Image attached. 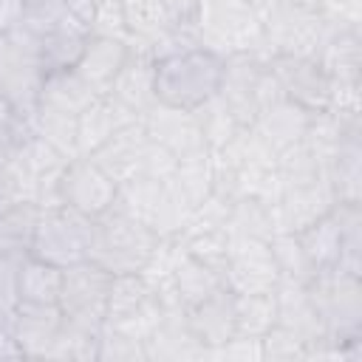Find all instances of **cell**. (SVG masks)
Instances as JSON below:
<instances>
[{
  "instance_id": "cell-1",
  "label": "cell",
  "mask_w": 362,
  "mask_h": 362,
  "mask_svg": "<svg viewBox=\"0 0 362 362\" xmlns=\"http://www.w3.org/2000/svg\"><path fill=\"white\" fill-rule=\"evenodd\" d=\"M223 57L195 45L156 59V99L170 107L195 110L218 93Z\"/></svg>"
},
{
  "instance_id": "cell-2",
  "label": "cell",
  "mask_w": 362,
  "mask_h": 362,
  "mask_svg": "<svg viewBox=\"0 0 362 362\" xmlns=\"http://www.w3.org/2000/svg\"><path fill=\"white\" fill-rule=\"evenodd\" d=\"M195 28L201 45L212 48L221 57L229 54L266 57L257 0H198Z\"/></svg>"
},
{
  "instance_id": "cell-3",
  "label": "cell",
  "mask_w": 362,
  "mask_h": 362,
  "mask_svg": "<svg viewBox=\"0 0 362 362\" xmlns=\"http://www.w3.org/2000/svg\"><path fill=\"white\" fill-rule=\"evenodd\" d=\"M158 240L161 238L150 226H144L141 221H136L133 215H127L113 204V209H107L93 221L88 257L102 269H107L110 274H130V272H141Z\"/></svg>"
},
{
  "instance_id": "cell-4",
  "label": "cell",
  "mask_w": 362,
  "mask_h": 362,
  "mask_svg": "<svg viewBox=\"0 0 362 362\" xmlns=\"http://www.w3.org/2000/svg\"><path fill=\"white\" fill-rule=\"evenodd\" d=\"M116 206L133 215L136 221H141L144 226H150L158 238H175L192 215V204L184 198V192L175 187L173 178L158 181V178L136 175L119 184Z\"/></svg>"
},
{
  "instance_id": "cell-5",
  "label": "cell",
  "mask_w": 362,
  "mask_h": 362,
  "mask_svg": "<svg viewBox=\"0 0 362 362\" xmlns=\"http://www.w3.org/2000/svg\"><path fill=\"white\" fill-rule=\"evenodd\" d=\"M93 235V218L71 209V206H45L40 209L37 226L28 240V252L51 266H74L88 260Z\"/></svg>"
},
{
  "instance_id": "cell-6",
  "label": "cell",
  "mask_w": 362,
  "mask_h": 362,
  "mask_svg": "<svg viewBox=\"0 0 362 362\" xmlns=\"http://www.w3.org/2000/svg\"><path fill=\"white\" fill-rule=\"evenodd\" d=\"M311 303L331 339H348L362 334V277L331 269L314 274L308 283Z\"/></svg>"
},
{
  "instance_id": "cell-7",
  "label": "cell",
  "mask_w": 362,
  "mask_h": 362,
  "mask_svg": "<svg viewBox=\"0 0 362 362\" xmlns=\"http://www.w3.org/2000/svg\"><path fill=\"white\" fill-rule=\"evenodd\" d=\"M113 274L102 269L99 263L79 260L74 266L62 269V288H59V311L65 320L88 325V328H102L105 325V303H107V288H110Z\"/></svg>"
},
{
  "instance_id": "cell-8",
  "label": "cell",
  "mask_w": 362,
  "mask_h": 362,
  "mask_svg": "<svg viewBox=\"0 0 362 362\" xmlns=\"http://www.w3.org/2000/svg\"><path fill=\"white\" fill-rule=\"evenodd\" d=\"M280 283L277 263L272 257L269 240L249 235H229L223 286L232 294H269Z\"/></svg>"
},
{
  "instance_id": "cell-9",
  "label": "cell",
  "mask_w": 362,
  "mask_h": 362,
  "mask_svg": "<svg viewBox=\"0 0 362 362\" xmlns=\"http://www.w3.org/2000/svg\"><path fill=\"white\" fill-rule=\"evenodd\" d=\"M116 195H119V184L90 156L71 158L59 175V204L93 221L107 209H113Z\"/></svg>"
},
{
  "instance_id": "cell-10",
  "label": "cell",
  "mask_w": 362,
  "mask_h": 362,
  "mask_svg": "<svg viewBox=\"0 0 362 362\" xmlns=\"http://www.w3.org/2000/svg\"><path fill=\"white\" fill-rule=\"evenodd\" d=\"M266 65L274 74L286 99L297 102L308 113L328 110V105H331V79L314 57L274 54V57L266 59Z\"/></svg>"
},
{
  "instance_id": "cell-11",
  "label": "cell",
  "mask_w": 362,
  "mask_h": 362,
  "mask_svg": "<svg viewBox=\"0 0 362 362\" xmlns=\"http://www.w3.org/2000/svg\"><path fill=\"white\" fill-rule=\"evenodd\" d=\"M266 71V57L260 54H229L223 57L218 96L229 105L243 127H252L257 116V85Z\"/></svg>"
},
{
  "instance_id": "cell-12",
  "label": "cell",
  "mask_w": 362,
  "mask_h": 362,
  "mask_svg": "<svg viewBox=\"0 0 362 362\" xmlns=\"http://www.w3.org/2000/svg\"><path fill=\"white\" fill-rule=\"evenodd\" d=\"M334 204H337V195L331 189L328 175L286 187V189H280V195L274 201L277 232H300L308 223H314L317 218L328 215L334 209Z\"/></svg>"
},
{
  "instance_id": "cell-13",
  "label": "cell",
  "mask_w": 362,
  "mask_h": 362,
  "mask_svg": "<svg viewBox=\"0 0 362 362\" xmlns=\"http://www.w3.org/2000/svg\"><path fill=\"white\" fill-rule=\"evenodd\" d=\"M141 124H144V133L156 144L167 147L175 158H187V156H195L201 150H209L192 110H181V107H170V105L156 102L150 110L141 113Z\"/></svg>"
},
{
  "instance_id": "cell-14",
  "label": "cell",
  "mask_w": 362,
  "mask_h": 362,
  "mask_svg": "<svg viewBox=\"0 0 362 362\" xmlns=\"http://www.w3.org/2000/svg\"><path fill=\"white\" fill-rule=\"evenodd\" d=\"M107 93L119 99L127 110H133L139 119L144 110H150L158 102L156 99V57L147 42L130 45V57L124 59Z\"/></svg>"
},
{
  "instance_id": "cell-15",
  "label": "cell",
  "mask_w": 362,
  "mask_h": 362,
  "mask_svg": "<svg viewBox=\"0 0 362 362\" xmlns=\"http://www.w3.org/2000/svg\"><path fill=\"white\" fill-rule=\"evenodd\" d=\"M59 305L45 303H17V308L8 314V325L14 331L17 345L23 348V359H45L59 325H62Z\"/></svg>"
},
{
  "instance_id": "cell-16",
  "label": "cell",
  "mask_w": 362,
  "mask_h": 362,
  "mask_svg": "<svg viewBox=\"0 0 362 362\" xmlns=\"http://www.w3.org/2000/svg\"><path fill=\"white\" fill-rule=\"evenodd\" d=\"M147 362H181V359H204V345L195 337L187 308H161V322L153 337L144 342Z\"/></svg>"
},
{
  "instance_id": "cell-17",
  "label": "cell",
  "mask_w": 362,
  "mask_h": 362,
  "mask_svg": "<svg viewBox=\"0 0 362 362\" xmlns=\"http://www.w3.org/2000/svg\"><path fill=\"white\" fill-rule=\"evenodd\" d=\"M144 147H147V133H144L141 119H136V122L119 127L102 147H96V150L90 153V158H93L116 184H124V181H130V178L139 175Z\"/></svg>"
},
{
  "instance_id": "cell-18",
  "label": "cell",
  "mask_w": 362,
  "mask_h": 362,
  "mask_svg": "<svg viewBox=\"0 0 362 362\" xmlns=\"http://www.w3.org/2000/svg\"><path fill=\"white\" fill-rule=\"evenodd\" d=\"M136 119L139 116L133 110H127L119 99H113L110 93H99L82 113H76V150H79V156H90L119 127H124Z\"/></svg>"
},
{
  "instance_id": "cell-19",
  "label": "cell",
  "mask_w": 362,
  "mask_h": 362,
  "mask_svg": "<svg viewBox=\"0 0 362 362\" xmlns=\"http://www.w3.org/2000/svg\"><path fill=\"white\" fill-rule=\"evenodd\" d=\"M127 57H130V42L116 40V37L88 34L74 71L93 88V93H107Z\"/></svg>"
},
{
  "instance_id": "cell-20",
  "label": "cell",
  "mask_w": 362,
  "mask_h": 362,
  "mask_svg": "<svg viewBox=\"0 0 362 362\" xmlns=\"http://www.w3.org/2000/svg\"><path fill=\"white\" fill-rule=\"evenodd\" d=\"M308 119L311 113L305 107H300L297 102L280 96L269 105H263L252 122V130L274 150H286L291 144H297L303 136H305V127H308Z\"/></svg>"
},
{
  "instance_id": "cell-21",
  "label": "cell",
  "mask_w": 362,
  "mask_h": 362,
  "mask_svg": "<svg viewBox=\"0 0 362 362\" xmlns=\"http://www.w3.org/2000/svg\"><path fill=\"white\" fill-rule=\"evenodd\" d=\"M272 294H274V305H277V325L291 328L305 342L328 337L325 325H322V320H320V314H317V308L311 303V294H308L305 283L280 280Z\"/></svg>"
},
{
  "instance_id": "cell-22",
  "label": "cell",
  "mask_w": 362,
  "mask_h": 362,
  "mask_svg": "<svg viewBox=\"0 0 362 362\" xmlns=\"http://www.w3.org/2000/svg\"><path fill=\"white\" fill-rule=\"evenodd\" d=\"M187 317L204 348L223 345L229 337H235V294L223 286L206 300L189 305Z\"/></svg>"
},
{
  "instance_id": "cell-23",
  "label": "cell",
  "mask_w": 362,
  "mask_h": 362,
  "mask_svg": "<svg viewBox=\"0 0 362 362\" xmlns=\"http://www.w3.org/2000/svg\"><path fill=\"white\" fill-rule=\"evenodd\" d=\"M337 206V204H334ZM314 274L320 272H331V269H339V255H342V226H339V218L337 212L331 209L328 215L317 218L314 223H308L305 229L294 232Z\"/></svg>"
},
{
  "instance_id": "cell-24",
  "label": "cell",
  "mask_w": 362,
  "mask_h": 362,
  "mask_svg": "<svg viewBox=\"0 0 362 362\" xmlns=\"http://www.w3.org/2000/svg\"><path fill=\"white\" fill-rule=\"evenodd\" d=\"M317 62L331 82L362 79V37L359 28H337L317 54Z\"/></svg>"
},
{
  "instance_id": "cell-25",
  "label": "cell",
  "mask_w": 362,
  "mask_h": 362,
  "mask_svg": "<svg viewBox=\"0 0 362 362\" xmlns=\"http://www.w3.org/2000/svg\"><path fill=\"white\" fill-rule=\"evenodd\" d=\"M337 201L362 204V133L348 136L325 164Z\"/></svg>"
},
{
  "instance_id": "cell-26",
  "label": "cell",
  "mask_w": 362,
  "mask_h": 362,
  "mask_svg": "<svg viewBox=\"0 0 362 362\" xmlns=\"http://www.w3.org/2000/svg\"><path fill=\"white\" fill-rule=\"evenodd\" d=\"M175 243H178V238H175ZM173 286H175L181 303L189 308V305L206 300L209 294H215L218 288H223V274L209 269L198 257H192L178 243L175 246V266H173Z\"/></svg>"
},
{
  "instance_id": "cell-27",
  "label": "cell",
  "mask_w": 362,
  "mask_h": 362,
  "mask_svg": "<svg viewBox=\"0 0 362 362\" xmlns=\"http://www.w3.org/2000/svg\"><path fill=\"white\" fill-rule=\"evenodd\" d=\"M99 93L74 71V68H59V71H45L42 85H40V105L65 110V113H82Z\"/></svg>"
},
{
  "instance_id": "cell-28",
  "label": "cell",
  "mask_w": 362,
  "mask_h": 362,
  "mask_svg": "<svg viewBox=\"0 0 362 362\" xmlns=\"http://www.w3.org/2000/svg\"><path fill=\"white\" fill-rule=\"evenodd\" d=\"M229 235H249L269 240L277 232V215L274 204L260 201V198H238L229 204V221H226Z\"/></svg>"
},
{
  "instance_id": "cell-29",
  "label": "cell",
  "mask_w": 362,
  "mask_h": 362,
  "mask_svg": "<svg viewBox=\"0 0 362 362\" xmlns=\"http://www.w3.org/2000/svg\"><path fill=\"white\" fill-rule=\"evenodd\" d=\"M59 288H62V269L51 266L34 255L25 257L23 269H20V300L23 303H45V305H57L59 300Z\"/></svg>"
},
{
  "instance_id": "cell-30",
  "label": "cell",
  "mask_w": 362,
  "mask_h": 362,
  "mask_svg": "<svg viewBox=\"0 0 362 362\" xmlns=\"http://www.w3.org/2000/svg\"><path fill=\"white\" fill-rule=\"evenodd\" d=\"M150 294L153 291L139 272L113 274L110 288H107V303H105V322H110V325L124 322L150 300Z\"/></svg>"
},
{
  "instance_id": "cell-31",
  "label": "cell",
  "mask_w": 362,
  "mask_h": 362,
  "mask_svg": "<svg viewBox=\"0 0 362 362\" xmlns=\"http://www.w3.org/2000/svg\"><path fill=\"white\" fill-rule=\"evenodd\" d=\"M31 124H34V133L42 136L65 158L79 156V150H76V116L74 113H65V110H57L48 105H37Z\"/></svg>"
},
{
  "instance_id": "cell-32",
  "label": "cell",
  "mask_w": 362,
  "mask_h": 362,
  "mask_svg": "<svg viewBox=\"0 0 362 362\" xmlns=\"http://www.w3.org/2000/svg\"><path fill=\"white\" fill-rule=\"evenodd\" d=\"M175 187L184 192V198L192 204V209L212 195L215 173H212V150H201L195 156L178 158V167L173 173Z\"/></svg>"
},
{
  "instance_id": "cell-33",
  "label": "cell",
  "mask_w": 362,
  "mask_h": 362,
  "mask_svg": "<svg viewBox=\"0 0 362 362\" xmlns=\"http://www.w3.org/2000/svg\"><path fill=\"white\" fill-rule=\"evenodd\" d=\"M99 348V328H88L71 320H62L45 359H65V362H96Z\"/></svg>"
},
{
  "instance_id": "cell-34",
  "label": "cell",
  "mask_w": 362,
  "mask_h": 362,
  "mask_svg": "<svg viewBox=\"0 0 362 362\" xmlns=\"http://www.w3.org/2000/svg\"><path fill=\"white\" fill-rule=\"evenodd\" d=\"M17 25L31 31L34 37H45V34H54L62 28H85L79 20L71 17L65 0H23Z\"/></svg>"
},
{
  "instance_id": "cell-35",
  "label": "cell",
  "mask_w": 362,
  "mask_h": 362,
  "mask_svg": "<svg viewBox=\"0 0 362 362\" xmlns=\"http://www.w3.org/2000/svg\"><path fill=\"white\" fill-rule=\"evenodd\" d=\"M192 116H195V122L201 127V136H204V141H206L209 150L223 147L229 139H235L243 130V124L235 119V113L229 110V105L218 93L209 96L204 105H198L192 110Z\"/></svg>"
},
{
  "instance_id": "cell-36",
  "label": "cell",
  "mask_w": 362,
  "mask_h": 362,
  "mask_svg": "<svg viewBox=\"0 0 362 362\" xmlns=\"http://www.w3.org/2000/svg\"><path fill=\"white\" fill-rule=\"evenodd\" d=\"M274 167H277V178H280V189L294 187V184H305L314 178L325 175V161L300 139L297 144L280 150L274 156Z\"/></svg>"
},
{
  "instance_id": "cell-37",
  "label": "cell",
  "mask_w": 362,
  "mask_h": 362,
  "mask_svg": "<svg viewBox=\"0 0 362 362\" xmlns=\"http://www.w3.org/2000/svg\"><path fill=\"white\" fill-rule=\"evenodd\" d=\"M272 325H277L274 294H235V334L260 339Z\"/></svg>"
},
{
  "instance_id": "cell-38",
  "label": "cell",
  "mask_w": 362,
  "mask_h": 362,
  "mask_svg": "<svg viewBox=\"0 0 362 362\" xmlns=\"http://www.w3.org/2000/svg\"><path fill=\"white\" fill-rule=\"evenodd\" d=\"M88 31L85 28H62L54 34L40 37V68L45 71H59V68H74L82 48H85Z\"/></svg>"
},
{
  "instance_id": "cell-39",
  "label": "cell",
  "mask_w": 362,
  "mask_h": 362,
  "mask_svg": "<svg viewBox=\"0 0 362 362\" xmlns=\"http://www.w3.org/2000/svg\"><path fill=\"white\" fill-rule=\"evenodd\" d=\"M119 3H122L133 42H150L173 25L167 17L164 0H119Z\"/></svg>"
},
{
  "instance_id": "cell-40",
  "label": "cell",
  "mask_w": 362,
  "mask_h": 362,
  "mask_svg": "<svg viewBox=\"0 0 362 362\" xmlns=\"http://www.w3.org/2000/svg\"><path fill=\"white\" fill-rule=\"evenodd\" d=\"M28 255H31L28 252V243L0 238V311L6 317L20 303L17 283H20V269H23V263H25Z\"/></svg>"
},
{
  "instance_id": "cell-41",
  "label": "cell",
  "mask_w": 362,
  "mask_h": 362,
  "mask_svg": "<svg viewBox=\"0 0 362 362\" xmlns=\"http://www.w3.org/2000/svg\"><path fill=\"white\" fill-rule=\"evenodd\" d=\"M269 249H272V257L277 263V272H280V280H297V283H308L314 277V269L297 240L294 232H274L269 238Z\"/></svg>"
},
{
  "instance_id": "cell-42",
  "label": "cell",
  "mask_w": 362,
  "mask_h": 362,
  "mask_svg": "<svg viewBox=\"0 0 362 362\" xmlns=\"http://www.w3.org/2000/svg\"><path fill=\"white\" fill-rule=\"evenodd\" d=\"M96 362H147V348L141 339L113 328L102 325L99 328V348H96Z\"/></svg>"
},
{
  "instance_id": "cell-43",
  "label": "cell",
  "mask_w": 362,
  "mask_h": 362,
  "mask_svg": "<svg viewBox=\"0 0 362 362\" xmlns=\"http://www.w3.org/2000/svg\"><path fill=\"white\" fill-rule=\"evenodd\" d=\"M263 359L266 362H294V359H305V339L300 334H294L286 325H272L263 337Z\"/></svg>"
},
{
  "instance_id": "cell-44",
  "label": "cell",
  "mask_w": 362,
  "mask_h": 362,
  "mask_svg": "<svg viewBox=\"0 0 362 362\" xmlns=\"http://www.w3.org/2000/svg\"><path fill=\"white\" fill-rule=\"evenodd\" d=\"M37 218H40V204L37 201H28V198H20L14 206H8L0 215V238L28 243L31 240V232L37 226Z\"/></svg>"
},
{
  "instance_id": "cell-45",
  "label": "cell",
  "mask_w": 362,
  "mask_h": 362,
  "mask_svg": "<svg viewBox=\"0 0 362 362\" xmlns=\"http://www.w3.org/2000/svg\"><path fill=\"white\" fill-rule=\"evenodd\" d=\"M88 31L96 37H116V40H124L133 45V37H130V28H127V20H124L119 0H96Z\"/></svg>"
},
{
  "instance_id": "cell-46",
  "label": "cell",
  "mask_w": 362,
  "mask_h": 362,
  "mask_svg": "<svg viewBox=\"0 0 362 362\" xmlns=\"http://www.w3.org/2000/svg\"><path fill=\"white\" fill-rule=\"evenodd\" d=\"M175 167H178V158H175L167 147L156 144V141L147 136V147H144V156H141V170H139V175L167 181V178H173Z\"/></svg>"
},
{
  "instance_id": "cell-47",
  "label": "cell",
  "mask_w": 362,
  "mask_h": 362,
  "mask_svg": "<svg viewBox=\"0 0 362 362\" xmlns=\"http://www.w3.org/2000/svg\"><path fill=\"white\" fill-rule=\"evenodd\" d=\"M322 17L337 28H359L362 0H320Z\"/></svg>"
},
{
  "instance_id": "cell-48",
  "label": "cell",
  "mask_w": 362,
  "mask_h": 362,
  "mask_svg": "<svg viewBox=\"0 0 362 362\" xmlns=\"http://www.w3.org/2000/svg\"><path fill=\"white\" fill-rule=\"evenodd\" d=\"M164 8L173 25H195L198 0H164Z\"/></svg>"
},
{
  "instance_id": "cell-49",
  "label": "cell",
  "mask_w": 362,
  "mask_h": 362,
  "mask_svg": "<svg viewBox=\"0 0 362 362\" xmlns=\"http://www.w3.org/2000/svg\"><path fill=\"white\" fill-rule=\"evenodd\" d=\"M20 198H23V195H20V187H17L14 175L8 173V167L3 164V158H0V215H3L8 206H14Z\"/></svg>"
},
{
  "instance_id": "cell-50",
  "label": "cell",
  "mask_w": 362,
  "mask_h": 362,
  "mask_svg": "<svg viewBox=\"0 0 362 362\" xmlns=\"http://www.w3.org/2000/svg\"><path fill=\"white\" fill-rule=\"evenodd\" d=\"M0 359H23V348L17 345L8 317H3V314H0Z\"/></svg>"
},
{
  "instance_id": "cell-51",
  "label": "cell",
  "mask_w": 362,
  "mask_h": 362,
  "mask_svg": "<svg viewBox=\"0 0 362 362\" xmlns=\"http://www.w3.org/2000/svg\"><path fill=\"white\" fill-rule=\"evenodd\" d=\"M65 6H68V11H71V17L74 20H79L85 28L90 25V17H93V8H96V0H65ZM90 34V31H88Z\"/></svg>"
},
{
  "instance_id": "cell-52",
  "label": "cell",
  "mask_w": 362,
  "mask_h": 362,
  "mask_svg": "<svg viewBox=\"0 0 362 362\" xmlns=\"http://www.w3.org/2000/svg\"><path fill=\"white\" fill-rule=\"evenodd\" d=\"M0 314H3V311H0ZM3 317H6V314H3Z\"/></svg>"
}]
</instances>
